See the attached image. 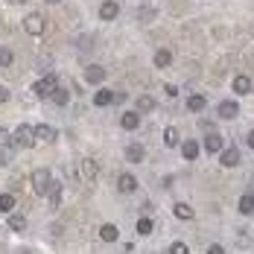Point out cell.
Masks as SVG:
<instances>
[{
    "instance_id": "35",
    "label": "cell",
    "mask_w": 254,
    "mask_h": 254,
    "mask_svg": "<svg viewBox=\"0 0 254 254\" xmlns=\"http://www.w3.org/2000/svg\"><path fill=\"white\" fill-rule=\"evenodd\" d=\"M246 140H249V146L254 149V131H249V137H246Z\"/></svg>"
},
{
    "instance_id": "19",
    "label": "cell",
    "mask_w": 254,
    "mask_h": 254,
    "mask_svg": "<svg viewBox=\"0 0 254 254\" xmlns=\"http://www.w3.org/2000/svg\"><path fill=\"white\" fill-rule=\"evenodd\" d=\"M50 100L56 102V105H62V108H64V105H67V100H70V94H67L64 88H59V85H56V88H53V94H50Z\"/></svg>"
},
{
    "instance_id": "13",
    "label": "cell",
    "mask_w": 254,
    "mask_h": 254,
    "mask_svg": "<svg viewBox=\"0 0 254 254\" xmlns=\"http://www.w3.org/2000/svg\"><path fill=\"white\" fill-rule=\"evenodd\" d=\"M120 126L126 128V131H134V128L140 126V114H137V111H126V114L120 117Z\"/></svg>"
},
{
    "instance_id": "7",
    "label": "cell",
    "mask_w": 254,
    "mask_h": 254,
    "mask_svg": "<svg viewBox=\"0 0 254 254\" xmlns=\"http://www.w3.org/2000/svg\"><path fill=\"white\" fill-rule=\"evenodd\" d=\"M24 29L29 32V35H41V32H44V18H41V15H26Z\"/></svg>"
},
{
    "instance_id": "32",
    "label": "cell",
    "mask_w": 254,
    "mask_h": 254,
    "mask_svg": "<svg viewBox=\"0 0 254 254\" xmlns=\"http://www.w3.org/2000/svg\"><path fill=\"white\" fill-rule=\"evenodd\" d=\"M170 254H190V249H187L184 243H173V246H170Z\"/></svg>"
},
{
    "instance_id": "27",
    "label": "cell",
    "mask_w": 254,
    "mask_h": 254,
    "mask_svg": "<svg viewBox=\"0 0 254 254\" xmlns=\"http://www.w3.org/2000/svg\"><path fill=\"white\" fill-rule=\"evenodd\" d=\"M0 210H3V213L15 210V196H12V193H0Z\"/></svg>"
},
{
    "instance_id": "25",
    "label": "cell",
    "mask_w": 254,
    "mask_h": 254,
    "mask_svg": "<svg viewBox=\"0 0 254 254\" xmlns=\"http://www.w3.org/2000/svg\"><path fill=\"white\" fill-rule=\"evenodd\" d=\"M204 105H207V100H204L202 94H193V97L187 100V108H190V111H204Z\"/></svg>"
},
{
    "instance_id": "30",
    "label": "cell",
    "mask_w": 254,
    "mask_h": 254,
    "mask_svg": "<svg viewBox=\"0 0 254 254\" xmlns=\"http://www.w3.org/2000/svg\"><path fill=\"white\" fill-rule=\"evenodd\" d=\"M15 62V53L9 50V47H0V67H9Z\"/></svg>"
},
{
    "instance_id": "4",
    "label": "cell",
    "mask_w": 254,
    "mask_h": 254,
    "mask_svg": "<svg viewBox=\"0 0 254 254\" xmlns=\"http://www.w3.org/2000/svg\"><path fill=\"white\" fill-rule=\"evenodd\" d=\"M56 85H59V82H56V76H53V73H47V76H41L35 85H32V94H35V97H50Z\"/></svg>"
},
{
    "instance_id": "31",
    "label": "cell",
    "mask_w": 254,
    "mask_h": 254,
    "mask_svg": "<svg viewBox=\"0 0 254 254\" xmlns=\"http://www.w3.org/2000/svg\"><path fill=\"white\" fill-rule=\"evenodd\" d=\"M9 228H12V231H18V234H21V231L26 228V219L21 216V213H15V216L9 219Z\"/></svg>"
},
{
    "instance_id": "29",
    "label": "cell",
    "mask_w": 254,
    "mask_h": 254,
    "mask_svg": "<svg viewBox=\"0 0 254 254\" xmlns=\"http://www.w3.org/2000/svg\"><path fill=\"white\" fill-rule=\"evenodd\" d=\"M176 216H178V219H193V207H190V204H184V202H178L176 204Z\"/></svg>"
},
{
    "instance_id": "34",
    "label": "cell",
    "mask_w": 254,
    "mask_h": 254,
    "mask_svg": "<svg viewBox=\"0 0 254 254\" xmlns=\"http://www.w3.org/2000/svg\"><path fill=\"white\" fill-rule=\"evenodd\" d=\"M6 100H9V91H6V88L0 85V102H6Z\"/></svg>"
},
{
    "instance_id": "5",
    "label": "cell",
    "mask_w": 254,
    "mask_h": 254,
    "mask_svg": "<svg viewBox=\"0 0 254 254\" xmlns=\"http://www.w3.org/2000/svg\"><path fill=\"white\" fill-rule=\"evenodd\" d=\"M32 131H35V143H53V140H56V128L47 126V123L32 126Z\"/></svg>"
},
{
    "instance_id": "17",
    "label": "cell",
    "mask_w": 254,
    "mask_h": 254,
    "mask_svg": "<svg viewBox=\"0 0 254 254\" xmlns=\"http://www.w3.org/2000/svg\"><path fill=\"white\" fill-rule=\"evenodd\" d=\"M126 158L131 161V164H140V161H143V146H140V143H131V146H126Z\"/></svg>"
},
{
    "instance_id": "18",
    "label": "cell",
    "mask_w": 254,
    "mask_h": 254,
    "mask_svg": "<svg viewBox=\"0 0 254 254\" xmlns=\"http://www.w3.org/2000/svg\"><path fill=\"white\" fill-rule=\"evenodd\" d=\"M181 155H184L187 161H196V158H199V143H196V140H187V143L181 146Z\"/></svg>"
},
{
    "instance_id": "10",
    "label": "cell",
    "mask_w": 254,
    "mask_h": 254,
    "mask_svg": "<svg viewBox=\"0 0 254 254\" xmlns=\"http://www.w3.org/2000/svg\"><path fill=\"white\" fill-rule=\"evenodd\" d=\"M219 164H222V167H237V164H240V152H237L234 146H228V149L222 146V152H219Z\"/></svg>"
},
{
    "instance_id": "24",
    "label": "cell",
    "mask_w": 254,
    "mask_h": 254,
    "mask_svg": "<svg viewBox=\"0 0 254 254\" xmlns=\"http://www.w3.org/2000/svg\"><path fill=\"white\" fill-rule=\"evenodd\" d=\"M100 237L105 240V243H114V240L120 237V231H117V225H102V228H100Z\"/></svg>"
},
{
    "instance_id": "36",
    "label": "cell",
    "mask_w": 254,
    "mask_h": 254,
    "mask_svg": "<svg viewBox=\"0 0 254 254\" xmlns=\"http://www.w3.org/2000/svg\"><path fill=\"white\" fill-rule=\"evenodd\" d=\"M18 254H32V252H26V249H21V252H18Z\"/></svg>"
},
{
    "instance_id": "21",
    "label": "cell",
    "mask_w": 254,
    "mask_h": 254,
    "mask_svg": "<svg viewBox=\"0 0 254 254\" xmlns=\"http://www.w3.org/2000/svg\"><path fill=\"white\" fill-rule=\"evenodd\" d=\"M231 88H234L237 94H249V91H252V79H249V76H237Z\"/></svg>"
},
{
    "instance_id": "23",
    "label": "cell",
    "mask_w": 254,
    "mask_h": 254,
    "mask_svg": "<svg viewBox=\"0 0 254 254\" xmlns=\"http://www.w3.org/2000/svg\"><path fill=\"white\" fill-rule=\"evenodd\" d=\"M152 231H155V222L149 219V216H140V219H137V234H143V237H149Z\"/></svg>"
},
{
    "instance_id": "15",
    "label": "cell",
    "mask_w": 254,
    "mask_h": 254,
    "mask_svg": "<svg viewBox=\"0 0 254 254\" xmlns=\"http://www.w3.org/2000/svg\"><path fill=\"white\" fill-rule=\"evenodd\" d=\"M47 196H50V207L56 210V207L62 204V184H59V181H53V184H50V190H47Z\"/></svg>"
},
{
    "instance_id": "3",
    "label": "cell",
    "mask_w": 254,
    "mask_h": 254,
    "mask_svg": "<svg viewBox=\"0 0 254 254\" xmlns=\"http://www.w3.org/2000/svg\"><path fill=\"white\" fill-rule=\"evenodd\" d=\"M97 176H100L97 161H94V158H82V161H79V178H82V181H97Z\"/></svg>"
},
{
    "instance_id": "14",
    "label": "cell",
    "mask_w": 254,
    "mask_h": 254,
    "mask_svg": "<svg viewBox=\"0 0 254 254\" xmlns=\"http://www.w3.org/2000/svg\"><path fill=\"white\" fill-rule=\"evenodd\" d=\"M15 161V146L12 143H0V167H9Z\"/></svg>"
},
{
    "instance_id": "11",
    "label": "cell",
    "mask_w": 254,
    "mask_h": 254,
    "mask_svg": "<svg viewBox=\"0 0 254 254\" xmlns=\"http://www.w3.org/2000/svg\"><path fill=\"white\" fill-rule=\"evenodd\" d=\"M237 114H240V105H237L234 100L219 102V117H222V120H234Z\"/></svg>"
},
{
    "instance_id": "16",
    "label": "cell",
    "mask_w": 254,
    "mask_h": 254,
    "mask_svg": "<svg viewBox=\"0 0 254 254\" xmlns=\"http://www.w3.org/2000/svg\"><path fill=\"white\" fill-rule=\"evenodd\" d=\"M111 102H114V94H111L108 88H100V91H97V97H94V105L105 108V105H111Z\"/></svg>"
},
{
    "instance_id": "20",
    "label": "cell",
    "mask_w": 254,
    "mask_h": 254,
    "mask_svg": "<svg viewBox=\"0 0 254 254\" xmlns=\"http://www.w3.org/2000/svg\"><path fill=\"white\" fill-rule=\"evenodd\" d=\"M173 64V53L170 50H158L155 53V67H170Z\"/></svg>"
},
{
    "instance_id": "2",
    "label": "cell",
    "mask_w": 254,
    "mask_h": 254,
    "mask_svg": "<svg viewBox=\"0 0 254 254\" xmlns=\"http://www.w3.org/2000/svg\"><path fill=\"white\" fill-rule=\"evenodd\" d=\"M53 178H50V170H35L32 173V190L38 193V196H44L47 190H50Z\"/></svg>"
},
{
    "instance_id": "1",
    "label": "cell",
    "mask_w": 254,
    "mask_h": 254,
    "mask_svg": "<svg viewBox=\"0 0 254 254\" xmlns=\"http://www.w3.org/2000/svg\"><path fill=\"white\" fill-rule=\"evenodd\" d=\"M9 143H12V146H21V149H32V146H35V131H32V126L21 123L18 128H12Z\"/></svg>"
},
{
    "instance_id": "28",
    "label": "cell",
    "mask_w": 254,
    "mask_h": 254,
    "mask_svg": "<svg viewBox=\"0 0 254 254\" xmlns=\"http://www.w3.org/2000/svg\"><path fill=\"white\" fill-rule=\"evenodd\" d=\"M164 143H167V146H178V128L176 126L164 128Z\"/></svg>"
},
{
    "instance_id": "33",
    "label": "cell",
    "mask_w": 254,
    "mask_h": 254,
    "mask_svg": "<svg viewBox=\"0 0 254 254\" xmlns=\"http://www.w3.org/2000/svg\"><path fill=\"white\" fill-rule=\"evenodd\" d=\"M207 254H225V249H222V246H216V243H213V246H210V249H207Z\"/></svg>"
},
{
    "instance_id": "12",
    "label": "cell",
    "mask_w": 254,
    "mask_h": 254,
    "mask_svg": "<svg viewBox=\"0 0 254 254\" xmlns=\"http://www.w3.org/2000/svg\"><path fill=\"white\" fill-rule=\"evenodd\" d=\"M117 190H120V193H134V190H137V178L123 173V176L117 178Z\"/></svg>"
},
{
    "instance_id": "6",
    "label": "cell",
    "mask_w": 254,
    "mask_h": 254,
    "mask_svg": "<svg viewBox=\"0 0 254 254\" xmlns=\"http://www.w3.org/2000/svg\"><path fill=\"white\" fill-rule=\"evenodd\" d=\"M85 82H88V85H102V82H105V67L88 64V67H85Z\"/></svg>"
},
{
    "instance_id": "9",
    "label": "cell",
    "mask_w": 254,
    "mask_h": 254,
    "mask_svg": "<svg viewBox=\"0 0 254 254\" xmlns=\"http://www.w3.org/2000/svg\"><path fill=\"white\" fill-rule=\"evenodd\" d=\"M222 146H225V143H222V137H219L216 131H210V134L204 137V152H210V155H219V152H222Z\"/></svg>"
},
{
    "instance_id": "26",
    "label": "cell",
    "mask_w": 254,
    "mask_h": 254,
    "mask_svg": "<svg viewBox=\"0 0 254 254\" xmlns=\"http://www.w3.org/2000/svg\"><path fill=\"white\" fill-rule=\"evenodd\" d=\"M137 111H155V100L149 97V94H143V97H137Z\"/></svg>"
},
{
    "instance_id": "37",
    "label": "cell",
    "mask_w": 254,
    "mask_h": 254,
    "mask_svg": "<svg viewBox=\"0 0 254 254\" xmlns=\"http://www.w3.org/2000/svg\"><path fill=\"white\" fill-rule=\"evenodd\" d=\"M9 3H26V0H9Z\"/></svg>"
},
{
    "instance_id": "22",
    "label": "cell",
    "mask_w": 254,
    "mask_h": 254,
    "mask_svg": "<svg viewBox=\"0 0 254 254\" xmlns=\"http://www.w3.org/2000/svg\"><path fill=\"white\" fill-rule=\"evenodd\" d=\"M240 213H243V216L254 213V193H246V196L240 199Z\"/></svg>"
},
{
    "instance_id": "38",
    "label": "cell",
    "mask_w": 254,
    "mask_h": 254,
    "mask_svg": "<svg viewBox=\"0 0 254 254\" xmlns=\"http://www.w3.org/2000/svg\"><path fill=\"white\" fill-rule=\"evenodd\" d=\"M47 3H62V0H47Z\"/></svg>"
},
{
    "instance_id": "8",
    "label": "cell",
    "mask_w": 254,
    "mask_h": 254,
    "mask_svg": "<svg viewBox=\"0 0 254 254\" xmlns=\"http://www.w3.org/2000/svg\"><path fill=\"white\" fill-rule=\"evenodd\" d=\"M117 15H120V3H117V0H105V3L100 6V18L102 21H114Z\"/></svg>"
}]
</instances>
